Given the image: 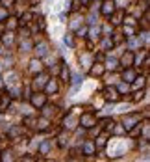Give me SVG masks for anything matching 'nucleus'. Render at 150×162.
Here are the masks:
<instances>
[{
    "label": "nucleus",
    "mask_w": 150,
    "mask_h": 162,
    "mask_svg": "<svg viewBox=\"0 0 150 162\" xmlns=\"http://www.w3.org/2000/svg\"><path fill=\"white\" fill-rule=\"evenodd\" d=\"M106 146V136H100L98 140H96V144H95V147H104Z\"/></svg>",
    "instance_id": "22"
},
{
    "label": "nucleus",
    "mask_w": 150,
    "mask_h": 162,
    "mask_svg": "<svg viewBox=\"0 0 150 162\" xmlns=\"http://www.w3.org/2000/svg\"><path fill=\"white\" fill-rule=\"evenodd\" d=\"M63 41H65V43H69V45H71V47H72V45H74V43H72V39H71V37H69V35H65V39H63Z\"/></svg>",
    "instance_id": "32"
},
{
    "label": "nucleus",
    "mask_w": 150,
    "mask_h": 162,
    "mask_svg": "<svg viewBox=\"0 0 150 162\" xmlns=\"http://www.w3.org/2000/svg\"><path fill=\"white\" fill-rule=\"evenodd\" d=\"M80 7V0H72V11H76Z\"/></svg>",
    "instance_id": "31"
},
{
    "label": "nucleus",
    "mask_w": 150,
    "mask_h": 162,
    "mask_svg": "<svg viewBox=\"0 0 150 162\" xmlns=\"http://www.w3.org/2000/svg\"><path fill=\"white\" fill-rule=\"evenodd\" d=\"M45 101H46V95H43V93H35V95H32V104H33L35 108L45 106Z\"/></svg>",
    "instance_id": "5"
},
{
    "label": "nucleus",
    "mask_w": 150,
    "mask_h": 162,
    "mask_svg": "<svg viewBox=\"0 0 150 162\" xmlns=\"http://www.w3.org/2000/svg\"><path fill=\"white\" fill-rule=\"evenodd\" d=\"M19 132H20V129H19V127H13V129H9V136H11V138H13V136H17Z\"/></svg>",
    "instance_id": "26"
},
{
    "label": "nucleus",
    "mask_w": 150,
    "mask_h": 162,
    "mask_svg": "<svg viewBox=\"0 0 150 162\" xmlns=\"http://www.w3.org/2000/svg\"><path fill=\"white\" fill-rule=\"evenodd\" d=\"M30 65H32V67H30V69H32V73H35V71H37V73H41V62H39V60H32V62H30Z\"/></svg>",
    "instance_id": "14"
},
{
    "label": "nucleus",
    "mask_w": 150,
    "mask_h": 162,
    "mask_svg": "<svg viewBox=\"0 0 150 162\" xmlns=\"http://www.w3.org/2000/svg\"><path fill=\"white\" fill-rule=\"evenodd\" d=\"M139 131H141V121H137V123H135V127H132L128 132H130V136H137V134H139Z\"/></svg>",
    "instance_id": "15"
},
{
    "label": "nucleus",
    "mask_w": 150,
    "mask_h": 162,
    "mask_svg": "<svg viewBox=\"0 0 150 162\" xmlns=\"http://www.w3.org/2000/svg\"><path fill=\"white\" fill-rule=\"evenodd\" d=\"M113 19H115V21H113V24H119V22L122 21V13H117V15H115Z\"/></svg>",
    "instance_id": "30"
},
{
    "label": "nucleus",
    "mask_w": 150,
    "mask_h": 162,
    "mask_svg": "<svg viewBox=\"0 0 150 162\" xmlns=\"http://www.w3.org/2000/svg\"><path fill=\"white\" fill-rule=\"evenodd\" d=\"M104 97H106L108 101H111V103H117V101L121 99V93H119L115 88H106V90H104Z\"/></svg>",
    "instance_id": "1"
},
{
    "label": "nucleus",
    "mask_w": 150,
    "mask_h": 162,
    "mask_svg": "<svg viewBox=\"0 0 150 162\" xmlns=\"http://www.w3.org/2000/svg\"><path fill=\"white\" fill-rule=\"evenodd\" d=\"M98 35H100V28H91L89 37H91V39H98Z\"/></svg>",
    "instance_id": "20"
},
{
    "label": "nucleus",
    "mask_w": 150,
    "mask_h": 162,
    "mask_svg": "<svg viewBox=\"0 0 150 162\" xmlns=\"http://www.w3.org/2000/svg\"><path fill=\"white\" fill-rule=\"evenodd\" d=\"M4 19H7V9H4V7H0V22H2Z\"/></svg>",
    "instance_id": "27"
},
{
    "label": "nucleus",
    "mask_w": 150,
    "mask_h": 162,
    "mask_svg": "<svg viewBox=\"0 0 150 162\" xmlns=\"http://www.w3.org/2000/svg\"><path fill=\"white\" fill-rule=\"evenodd\" d=\"M48 149H50V142H45V144L41 146V155H46Z\"/></svg>",
    "instance_id": "23"
},
{
    "label": "nucleus",
    "mask_w": 150,
    "mask_h": 162,
    "mask_svg": "<svg viewBox=\"0 0 150 162\" xmlns=\"http://www.w3.org/2000/svg\"><path fill=\"white\" fill-rule=\"evenodd\" d=\"M137 121H141V116H139V114H130V116H126V118H124V129L130 131Z\"/></svg>",
    "instance_id": "2"
},
{
    "label": "nucleus",
    "mask_w": 150,
    "mask_h": 162,
    "mask_svg": "<svg viewBox=\"0 0 150 162\" xmlns=\"http://www.w3.org/2000/svg\"><path fill=\"white\" fill-rule=\"evenodd\" d=\"M9 103H11V99L7 95H2L0 97V112H6V108L9 106Z\"/></svg>",
    "instance_id": "11"
},
{
    "label": "nucleus",
    "mask_w": 150,
    "mask_h": 162,
    "mask_svg": "<svg viewBox=\"0 0 150 162\" xmlns=\"http://www.w3.org/2000/svg\"><path fill=\"white\" fill-rule=\"evenodd\" d=\"M11 39H13V37H11V35H9V34H7V37H4V43H6V45H7V43H11Z\"/></svg>",
    "instance_id": "33"
},
{
    "label": "nucleus",
    "mask_w": 150,
    "mask_h": 162,
    "mask_svg": "<svg viewBox=\"0 0 150 162\" xmlns=\"http://www.w3.org/2000/svg\"><path fill=\"white\" fill-rule=\"evenodd\" d=\"M115 67H117V60L108 58V60H106V69H115Z\"/></svg>",
    "instance_id": "19"
},
{
    "label": "nucleus",
    "mask_w": 150,
    "mask_h": 162,
    "mask_svg": "<svg viewBox=\"0 0 150 162\" xmlns=\"http://www.w3.org/2000/svg\"><path fill=\"white\" fill-rule=\"evenodd\" d=\"M35 52H37V56H46L48 54V43H39L35 47Z\"/></svg>",
    "instance_id": "8"
},
{
    "label": "nucleus",
    "mask_w": 150,
    "mask_h": 162,
    "mask_svg": "<svg viewBox=\"0 0 150 162\" xmlns=\"http://www.w3.org/2000/svg\"><path fill=\"white\" fill-rule=\"evenodd\" d=\"M46 80H48V76H46V75H39V76H35V80H33V90L43 88V86L46 84Z\"/></svg>",
    "instance_id": "7"
},
{
    "label": "nucleus",
    "mask_w": 150,
    "mask_h": 162,
    "mask_svg": "<svg viewBox=\"0 0 150 162\" xmlns=\"http://www.w3.org/2000/svg\"><path fill=\"white\" fill-rule=\"evenodd\" d=\"M80 123H82V127H85V129H91L96 121H95V116L93 114H84L82 118H80Z\"/></svg>",
    "instance_id": "3"
},
{
    "label": "nucleus",
    "mask_w": 150,
    "mask_h": 162,
    "mask_svg": "<svg viewBox=\"0 0 150 162\" xmlns=\"http://www.w3.org/2000/svg\"><path fill=\"white\" fill-rule=\"evenodd\" d=\"M61 78H63L65 82L69 80V69H67V67H63V69H61Z\"/></svg>",
    "instance_id": "24"
},
{
    "label": "nucleus",
    "mask_w": 150,
    "mask_h": 162,
    "mask_svg": "<svg viewBox=\"0 0 150 162\" xmlns=\"http://www.w3.org/2000/svg\"><path fill=\"white\" fill-rule=\"evenodd\" d=\"M134 80H135V82H134V86H135V88H143V86H145V82H147V80H145L143 76H139V78L135 76Z\"/></svg>",
    "instance_id": "21"
},
{
    "label": "nucleus",
    "mask_w": 150,
    "mask_h": 162,
    "mask_svg": "<svg viewBox=\"0 0 150 162\" xmlns=\"http://www.w3.org/2000/svg\"><path fill=\"white\" fill-rule=\"evenodd\" d=\"M124 80L126 82H134V78H135V73H134V69L132 67H126V71H124Z\"/></svg>",
    "instance_id": "9"
},
{
    "label": "nucleus",
    "mask_w": 150,
    "mask_h": 162,
    "mask_svg": "<svg viewBox=\"0 0 150 162\" xmlns=\"http://www.w3.org/2000/svg\"><path fill=\"white\" fill-rule=\"evenodd\" d=\"M95 151H96V147H95L93 142H85V144H84V153H85V155H93Z\"/></svg>",
    "instance_id": "10"
},
{
    "label": "nucleus",
    "mask_w": 150,
    "mask_h": 162,
    "mask_svg": "<svg viewBox=\"0 0 150 162\" xmlns=\"http://www.w3.org/2000/svg\"><path fill=\"white\" fill-rule=\"evenodd\" d=\"M121 63H122L124 67H132V65H134V52L128 50V52L121 58Z\"/></svg>",
    "instance_id": "6"
},
{
    "label": "nucleus",
    "mask_w": 150,
    "mask_h": 162,
    "mask_svg": "<svg viewBox=\"0 0 150 162\" xmlns=\"http://www.w3.org/2000/svg\"><path fill=\"white\" fill-rule=\"evenodd\" d=\"M30 19H32V13H24V15L20 17V26H26V24L30 22Z\"/></svg>",
    "instance_id": "17"
},
{
    "label": "nucleus",
    "mask_w": 150,
    "mask_h": 162,
    "mask_svg": "<svg viewBox=\"0 0 150 162\" xmlns=\"http://www.w3.org/2000/svg\"><path fill=\"white\" fill-rule=\"evenodd\" d=\"M45 86H46V91H48V93H56V91H58V82H56V80H50V82H46Z\"/></svg>",
    "instance_id": "12"
},
{
    "label": "nucleus",
    "mask_w": 150,
    "mask_h": 162,
    "mask_svg": "<svg viewBox=\"0 0 150 162\" xmlns=\"http://www.w3.org/2000/svg\"><path fill=\"white\" fill-rule=\"evenodd\" d=\"M46 127H48V119H46V118H43V119L37 121V129H39V131H45Z\"/></svg>",
    "instance_id": "16"
},
{
    "label": "nucleus",
    "mask_w": 150,
    "mask_h": 162,
    "mask_svg": "<svg viewBox=\"0 0 150 162\" xmlns=\"http://www.w3.org/2000/svg\"><path fill=\"white\" fill-rule=\"evenodd\" d=\"M143 97H145V91H143V90H139V91L135 93V97H134V101H139V99H143Z\"/></svg>",
    "instance_id": "28"
},
{
    "label": "nucleus",
    "mask_w": 150,
    "mask_h": 162,
    "mask_svg": "<svg viewBox=\"0 0 150 162\" xmlns=\"http://www.w3.org/2000/svg\"><path fill=\"white\" fill-rule=\"evenodd\" d=\"M113 47V41H111V37H106L104 41H102V49L104 50H108V49H111Z\"/></svg>",
    "instance_id": "18"
},
{
    "label": "nucleus",
    "mask_w": 150,
    "mask_h": 162,
    "mask_svg": "<svg viewBox=\"0 0 150 162\" xmlns=\"http://www.w3.org/2000/svg\"><path fill=\"white\" fill-rule=\"evenodd\" d=\"M128 90H130V88H128V84L124 82V84H121V86H119V90H117V91H119V93H124V91H128Z\"/></svg>",
    "instance_id": "25"
},
{
    "label": "nucleus",
    "mask_w": 150,
    "mask_h": 162,
    "mask_svg": "<svg viewBox=\"0 0 150 162\" xmlns=\"http://www.w3.org/2000/svg\"><path fill=\"white\" fill-rule=\"evenodd\" d=\"M143 131H145V140H148V138H150V129H148V123H145V129H143Z\"/></svg>",
    "instance_id": "29"
},
{
    "label": "nucleus",
    "mask_w": 150,
    "mask_h": 162,
    "mask_svg": "<svg viewBox=\"0 0 150 162\" xmlns=\"http://www.w3.org/2000/svg\"><path fill=\"white\" fill-rule=\"evenodd\" d=\"M102 13H104V15H113V13H115V2H113V0H104V4H102Z\"/></svg>",
    "instance_id": "4"
},
{
    "label": "nucleus",
    "mask_w": 150,
    "mask_h": 162,
    "mask_svg": "<svg viewBox=\"0 0 150 162\" xmlns=\"http://www.w3.org/2000/svg\"><path fill=\"white\" fill-rule=\"evenodd\" d=\"M104 73V67L100 65V63H95V67L91 69V76H98V75H102Z\"/></svg>",
    "instance_id": "13"
}]
</instances>
